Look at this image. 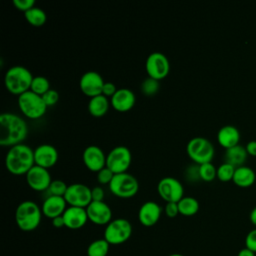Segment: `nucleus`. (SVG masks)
<instances>
[{
	"mask_svg": "<svg viewBox=\"0 0 256 256\" xmlns=\"http://www.w3.org/2000/svg\"><path fill=\"white\" fill-rule=\"evenodd\" d=\"M28 135L26 121L16 113L3 112L0 115V145L14 146L22 143Z\"/></svg>",
	"mask_w": 256,
	"mask_h": 256,
	"instance_id": "1",
	"label": "nucleus"
},
{
	"mask_svg": "<svg viewBox=\"0 0 256 256\" xmlns=\"http://www.w3.org/2000/svg\"><path fill=\"white\" fill-rule=\"evenodd\" d=\"M34 165V149L24 143L11 146L5 156L7 170L15 175L26 174Z\"/></svg>",
	"mask_w": 256,
	"mask_h": 256,
	"instance_id": "2",
	"label": "nucleus"
},
{
	"mask_svg": "<svg viewBox=\"0 0 256 256\" xmlns=\"http://www.w3.org/2000/svg\"><path fill=\"white\" fill-rule=\"evenodd\" d=\"M42 209L32 200H24L19 203L15 210L17 226L25 232L35 230L41 223Z\"/></svg>",
	"mask_w": 256,
	"mask_h": 256,
	"instance_id": "3",
	"label": "nucleus"
},
{
	"mask_svg": "<svg viewBox=\"0 0 256 256\" xmlns=\"http://www.w3.org/2000/svg\"><path fill=\"white\" fill-rule=\"evenodd\" d=\"M32 72L23 65H13L4 75V84L6 89L16 95H20L30 89L33 80Z\"/></svg>",
	"mask_w": 256,
	"mask_h": 256,
	"instance_id": "4",
	"label": "nucleus"
},
{
	"mask_svg": "<svg viewBox=\"0 0 256 256\" xmlns=\"http://www.w3.org/2000/svg\"><path fill=\"white\" fill-rule=\"evenodd\" d=\"M18 106L20 111L30 119L42 117L47 110V105L42 96L30 89L18 95Z\"/></svg>",
	"mask_w": 256,
	"mask_h": 256,
	"instance_id": "5",
	"label": "nucleus"
},
{
	"mask_svg": "<svg viewBox=\"0 0 256 256\" xmlns=\"http://www.w3.org/2000/svg\"><path fill=\"white\" fill-rule=\"evenodd\" d=\"M186 151L190 159L199 165L211 162L215 152L211 141L203 136H195L191 138L186 145Z\"/></svg>",
	"mask_w": 256,
	"mask_h": 256,
	"instance_id": "6",
	"label": "nucleus"
},
{
	"mask_svg": "<svg viewBox=\"0 0 256 256\" xmlns=\"http://www.w3.org/2000/svg\"><path fill=\"white\" fill-rule=\"evenodd\" d=\"M132 235V225L125 218L112 219L104 229V239L110 245H120Z\"/></svg>",
	"mask_w": 256,
	"mask_h": 256,
	"instance_id": "7",
	"label": "nucleus"
},
{
	"mask_svg": "<svg viewBox=\"0 0 256 256\" xmlns=\"http://www.w3.org/2000/svg\"><path fill=\"white\" fill-rule=\"evenodd\" d=\"M108 186L110 191L120 198H130L139 190L137 178L128 172L114 174Z\"/></svg>",
	"mask_w": 256,
	"mask_h": 256,
	"instance_id": "8",
	"label": "nucleus"
},
{
	"mask_svg": "<svg viewBox=\"0 0 256 256\" xmlns=\"http://www.w3.org/2000/svg\"><path fill=\"white\" fill-rule=\"evenodd\" d=\"M132 161L130 149L125 145L113 147L106 156V166L114 173L127 172Z\"/></svg>",
	"mask_w": 256,
	"mask_h": 256,
	"instance_id": "9",
	"label": "nucleus"
},
{
	"mask_svg": "<svg viewBox=\"0 0 256 256\" xmlns=\"http://www.w3.org/2000/svg\"><path fill=\"white\" fill-rule=\"evenodd\" d=\"M145 69L149 77L161 80L168 75L170 71V62L165 54L155 51L147 56Z\"/></svg>",
	"mask_w": 256,
	"mask_h": 256,
	"instance_id": "10",
	"label": "nucleus"
},
{
	"mask_svg": "<svg viewBox=\"0 0 256 256\" xmlns=\"http://www.w3.org/2000/svg\"><path fill=\"white\" fill-rule=\"evenodd\" d=\"M157 192L166 202H178L184 196V187L177 178L165 176L159 180Z\"/></svg>",
	"mask_w": 256,
	"mask_h": 256,
	"instance_id": "11",
	"label": "nucleus"
},
{
	"mask_svg": "<svg viewBox=\"0 0 256 256\" xmlns=\"http://www.w3.org/2000/svg\"><path fill=\"white\" fill-rule=\"evenodd\" d=\"M64 198L69 206L86 208L92 202L91 188L84 183L69 184Z\"/></svg>",
	"mask_w": 256,
	"mask_h": 256,
	"instance_id": "12",
	"label": "nucleus"
},
{
	"mask_svg": "<svg viewBox=\"0 0 256 256\" xmlns=\"http://www.w3.org/2000/svg\"><path fill=\"white\" fill-rule=\"evenodd\" d=\"M105 81L100 73L90 70L84 72L79 80L81 91L90 98L102 94V88Z\"/></svg>",
	"mask_w": 256,
	"mask_h": 256,
	"instance_id": "13",
	"label": "nucleus"
},
{
	"mask_svg": "<svg viewBox=\"0 0 256 256\" xmlns=\"http://www.w3.org/2000/svg\"><path fill=\"white\" fill-rule=\"evenodd\" d=\"M26 181L30 188L36 191H46L52 182V178L47 168L35 164L26 173Z\"/></svg>",
	"mask_w": 256,
	"mask_h": 256,
	"instance_id": "14",
	"label": "nucleus"
},
{
	"mask_svg": "<svg viewBox=\"0 0 256 256\" xmlns=\"http://www.w3.org/2000/svg\"><path fill=\"white\" fill-rule=\"evenodd\" d=\"M86 211L88 219L96 225H107L112 220V210L105 201H92Z\"/></svg>",
	"mask_w": 256,
	"mask_h": 256,
	"instance_id": "15",
	"label": "nucleus"
},
{
	"mask_svg": "<svg viewBox=\"0 0 256 256\" xmlns=\"http://www.w3.org/2000/svg\"><path fill=\"white\" fill-rule=\"evenodd\" d=\"M106 156L104 151L95 144L88 145L82 154L85 166L94 172H98L106 166Z\"/></svg>",
	"mask_w": 256,
	"mask_h": 256,
	"instance_id": "16",
	"label": "nucleus"
},
{
	"mask_svg": "<svg viewBox=\"0 0 256 256\" xmlns=\"http://www.w3.org/2000/svg\"><path fill=\"white\" fill-rule=\"evenodd\" d=\"M162 210V207L155 201L148 200L144 202L138 211L139 222L146 227L155 225L161 217Z\"/></svg>",
	"mask_w": 256,
	"mask_h": 256,
	"instance_id": "17",
	"label": "nucleus"
},
{
	"mask_svg": "<svg viewBox=\"0 0 256 256\" xmlns=\"http://www.w3.org/2000/svg\"><path fill=\"white\" fill-rule=\"evenodd\" d=\"M34 159L36 165L48 169L58 161V150L52 144H40L34 149Z\"/></svg>",
	"mask_w": 256,
	"mask_h": 256,
	"instance_id": "18",
	"label": "nucleus"
},
{
	"mask_svg": "<svg viewBox=\"0 0 256 256\" xmlns=\"http://www.w3.org/2000/svg\"><path fill=\"white\" fill-rule=\"evenodd\" d=\"M65 227L72 230L82 228L89 220L86 208L77 206H68L63 213Z\"/></svg>",
	"mask_w": 256,
	"mask_h": 256,
	"instance_id": "19",
	"label": "nucleus"
},
{
	"mask_svg": "<svg viewBox=\"0 0 256 256\" xmlns=\"http://www.w3.org/2000/svg\"><path fill=\"white\" fill-rule=\"evenodd\" d=\"M136 102V96L134 92L126 87L118 88L115 94L111 97L110 103L112 107L120 112L130 110Z\"/></svg>",
	"mask_w": 256,
	"mask_h": 256,
	"instance_id": "20",
	"label": "nucleus"
},
{
	"mask_svg": "<svg viewBox=\"0 0 256 256\" xmlns=\"http://www.w3.org/2000/svg\"><path fill=\"white\" fill-rule=\"evenodd\" d=\"M66 208L67 202L64 196H46L41 206L43 215L51 220L63 215Z\"/></svg>",
	"mask_w": 256,
	"mask_h": 256,
	"instance_id": "21",
	"label": "nucleus"
},
{
	"mask_svg": "<svg viewBox=\"0 0 256 256\" xmlns=\"http://www.w3.org/2000/svg\"><path fill=\"white\" fill-rule=\"evenodd\" d=\"M217 141L225 149L239 144L240 132L233 125H224L217 132Z\"/></svg>",
	"mask_w": 256,
	"mask_h": 256,
	"instance_id": "22",
	"label": "nucleus"
},
{
	"mask_svg": "<svg viewBox=\"0 0 256 256\" xmlns=\"http://www.w3.org/2000/svg\"><path fill=\"white\" fill-rule=\"evenodd\" d=\"M248 156V153L246 151V148L240 144L235 145L231 148L226 149L224 154V162H227L231 165H233L235 168L243 166L244 162L246 161Z\"/></svg>",
	"mask_w": 256,
	"mask_h": 256,
	"instance_id": "23",
	"label": "nucleus"
},
{
	"mask_svg": "<svg viewBox=\"0 0 256 256\" xmlns=\"http://www.w3.org/2000/svg\"><path fill=\"white\" fill-rule=\"evenodd\" d=\"M255 179H256V175L254 170L248 166L243 165L235 169L232 181L237 186L246 188L253 185L255 182Z\"/></svg>",
	"mask_w": 256,
	"mask_h": 256,
	"instance_id": "24",
	"label": "nucleus"
},
{
	"mask_svg": "<svg viewBox=\"0 0 256 256\" xmlns=\"http://www.w3.org/2000/svg\"><path fill=\"white\" fill-rule=\"evenodd\" d=\"M110 102L108 100V97H106L103 94L93 96L88 101V111L91 115L95 117H101L105 115L109 109Z\"/></svg>",
	"mask_w": 256,
	"mask_h": 256,
	"instance_id": "25",
	"label": "nucleus"
},
{
	"mask_svg": "<svg viewBox=\"0 0 256 256\" xmlns=\"http://www.w3.org/2000/svg\"><path fill=\"white\" fill-rule=\"evenodd\" d=\"M179 214L184 216H193L199 210V202L192 196H183L178 202Z\"/></svg>",
	"mask_w": 256,
	"mask_h": 256,
	"instance_id": "26",
	"label": "nucleus"
},
{
	"mask_svg": "<svg viewBox=\"0 0 256 256\" xmlns=\"http://www.w3.org/2000/svg\"><path fill=\"white\" fill-rule=\"evenodd\" d=\"M24 16L32 26H36V27L42 26L47 19V15L45 11L42 8L37 6H34L29 10H27L26 12H24Z\"/></svg>",
	"mask_w": 256,
	"mask_h": 256,
	"instance_id": "27",
	"label": "nucleus"
},
{
	"mask_svg": "<svg viewBox=\"0 0 256 256\" xmlns=\"http://www.w3.org/2000/svg\"><path fill=\"white\" fill-rule=\"evenodd\" d=\"M110 244L104 239H96L87 247V256H107Z\"/></svg>",
	"mask_w": 256,
	"mask_h": 256,
	"instance_id": "28",
	"label": "nucleus"
},
{
	"mask_svg": "<svg viewBox=\"0 0 256 256\" xmlns=\"http://www.w3.org/2000/svg\"><path fill=\"white\" fill-rule=\"evenodd\" d=\"M160 88V82L157 79H154L152 77H147L145 78L140 85V89L142 94H144L145 96H154L158 90Z\"/></svg>",
	"mask_w": 256,
	"mask_h": 256,
	"instance_id": "29",
	"label": "nucleus"
},
{
	"mask_svg": "<svg viewBox=\"0 0 256 256\" xmlns=\"http://www.w3.org/2000/svg\"><path fill=\"white\" fill-rule=\"evenodd\" d=\"M49 89H50V82H49L48 78H46L45 76H41V75L33 77V80L31 82V86H30V90H32L33 92L42 96Z\"/></svg>",
	"mask_w": 256,
	"mask_h": 256,
	"instance_id": "30",
	"label": "nucleus"
},
{
	"mask_svg": "<svg viewBox=\"0 0 256 256\" xmlns=\"http://www.w3.org/2000/svg\"><path fill=\"white\" fill-rule=\"evenodd\" d=\"M68 185L61 179L52 180L49 187L45 191L47 196H64Z\"/></svg>",
	"mask_w": 256,
	"mask_h": 256,
	"instance_id": "31",
	"label": "nucleus"
},
{
	"mask_svg": "<svg viewBox=\"0 0 256 256\" xmlns=\"http://www.w3.org/2000/svg\"><path fill=\"white\" fill-rule=\"evenodd\" d=\"M199 173L201 180L212 181L215 177H217V168L212 162H206L199 165Z\"/></svg>",
	"mask_w": 256,
	"mask_h": 256,
	"instance_id": "32",
	"label": "nucleus"
},
{
	"mask_svg": "<svg viewBox=\"0 0 256 256\" xmlns=\"http://www.w3.org/2000/svg\"><path fill=\"white\" fill-rule=\"evenodd\" d=\"M235 167L227 162H223L217 167V178L223 182H227L233 179Z\"/></svg>",
	"mask_w": 256,
	"mask_h": 256,
	"instance_id": "33",
	"label": "nucleus"
},
{
	"mask_svg": "<svg viewBox=\"0 0 256 256\" xmlns=\"http://www.w3.org/2000/svg\"><path fill=\"white\" fill-rule=\"evenodd\" d=\"M184 177L186 181L190 183H194L201 180L200 173H199V164L194 163V164L188 165L184 170Z\"/></svg>",
	"mask_w": 256,
	"mask_h": 256,
	"instance_id": "34",
	"label": "nucleus"
},
{
	"mask_svg": "<svg viewBox=\"0 0 256 256\" xmlns=\"http://www.w3.org/2000/svg\"><path fill=\"white\" fill-rule=\"evenodd\" d=\"M113 176H114V173L107 166H105L104 168H102L101 170H99L97 172V181L100 184H108L109 185Z\"/></svg>",
	"mask_w": 256,
	"mask_h": 256,
	"instance_id": "35",
	"label": "nucleus"
},
{
	"mask_svg": "<svg viewBox=\"0 0 256 256\" xmlns=\"http://www.w3.org/2000/svg\"><path fill=\"white\" fill-rule=\"evenodd\" d=\"M42 98H43L45 104L47 105V107H50V106L55 105L58 102L59 93H58L57 90H55L53 88H50L46 93H44L42 95Z\"/></svg>",
	"mask_w": 256,
	"mask_h": 256,
	"instance_id": "36",
	"label": "nucleus"
},
{
	"mask_svg": "<svg viewBox=\"0 0 256 256\" xmlns=\"http://www.w3.org/2000/svg\"><path fill=\"white\" fill-rule=\"evenodd\" d=\"M245 247L256 253V228L247 233L245 237Z\"/></svg>",
	"mask_w": 256,
	"mask_h": 256,
	"instance_id": "37",
	"label": "nucleus"
},
{
	"mask_svg": "<svg viewBox=\"0 0 256 256\" xmlns=\"http://www.w3.org/2000/svg\"><path fill=\"white\" fill-rule=\"evenodd\" d=\"M164 213L169 218H174L179 214V208L177 202H166L164 206Z\"/></svg>",
	"mask_w": 256,
	"mask_h": 256,
	"instance_id": "38",
	"label": "nucleus"
},
{
	"mask_svg": "<svg viewBox=\"0 0 256 256\" xmlns=\"http://www.w3.org/2000/svg\"><path fill=\"white\" fill-rule=\"evenodd\" d=\"M13 5L23 12L35 6V0H13Z\"/></svg>",
	"mask_w": 256,
	"mask_h": 256,
	"instance_id": "39",
	"label": "nucleus"
},
{
	"mask_svg": "<svg viewBox=\"0 0 256 256\" xmlns=\"http://www.w3.org/2000/svg\"><path fill=\"white\" fill-rule=\"evenodd\" d=\"M117 89L118 88H116L114 83H112L111 81H105L102 88V94L105 95L106 97H112L117 91Z\"/></svg>",
	"mask_w": 256,
	"mask_h": 256,
	"instance_id": "40",
	"label": "nucleus"
},
{
	"mask_svg": "<svg viewBox=\"0 0 256 256\" xmlns=\"http://www.w3.org/2000/svg\"><path fill=\"white\" fill-rule=\"evenodd\" d=\"M92 193V201H104L105 192L101 186H94L91 188Z\"/></svg>",
	"mask_w": 256,
	"mask_h": 256,
	"instance_id": "41",
	"label": "nucleus"
},
{
	"mask_svg": "<svg viewBox=\"0 0 256 256\" xmlns=\"http://www.w3.org/2000/svg\"><path fill=\"white\" fill-rule=\"evenodd\" d=\"M245 148L248 155H252L256 157V140H250L249 142H247Z\"/></svg>",
	"mask_w": 256,
	"mask_h": 256,
	"instance_id": "42",
	"label": "nucleus"
},
{
	"mask_svg": "<svg viewBox=\"0 0 256 256\" xmlns=\"http://www.w3.org/2000/svg\"><path fill=\"white\" fill-rule=\"evenodd\" d=\"M52 225L53 227L55 228H62L65 226V223H64V219H63V216H58V217H55L52 219Z\"/></svg>",
	"mask_w": 256,
	"mask_h": 256,
	"instance_id": "43",
	"label": "nucleus"
},
{
	"mask_svg": "<svg viewBox=\"0 0 256 256\" xmlns=\"http://www.w3.org/2000/svg\"><path fill=\"white\" fill-rule=\"evenodd\" d=\"M256 253H254L253 251H251L250 249L248 248H242L241 250H239L237 256H255Z\"/></svg>",
	"mask_w": 256,
	"mask_h": 256,
	"instance_id": "44",
	"label": "nucleus"
},
{
	"mask_svg": "<svg viewBox=\"0 0 256 256\" xmlns=\"http://www.w3.org/2000/svg\"><path fill=\"white\" fill-rule=\"evenodd\" d=\"M249 219H250V222L256 227V206L250 211Z\"/></svg>",
	"mask_w": 256,
	"mask_h": 256,
	"instance_id": "45",
	"label": "nucleus"
},
{
	"mask_svg": "<svg viewBox=\"0 0 256 256\" xmlns=\"http://www.w3.org/2000/svg\"><path fill=\"white\" fill-rule=\"evenodd\" d=\"M168 256H184V255L181 254V253H172V254H170Z\"/></svg>",
	"mask_w": 256,
	"mask_h": 256,
	"instance_id": "46",
	"label": "nucleus"
},
{
	"mask_svg": "<svg viewBox=\"0 0 256 256\" xmlns=\"http://www.w3.org/2000/svg\"><path fill=\"white\" fill-rule=\"evenodd\" d=\"M41 256H48V255H41Z\"/></svg>",
	"mask_w": 256,
	"mask_h": 256,
	"instance_id": "47",
	"label": "nucleus"
}]
</instances>
